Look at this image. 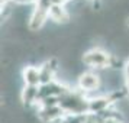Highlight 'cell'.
Returning a JSON list of instances; mask_svg holds the SVG:
<instances>
[{"label":"cell","mask_w":129,"mask_h":123,"mask_svg":"<svg viewBox=\"0 0 129 123\" xmlns=\"http://www.w3.org/2000/svg\"><path fill=\"white\" fill-rule=\"evenodd\" d=\"M59 106L64 110V113L88 114V97L77 87L68 88L59 97Z\"/></svg>","instance_id":"6da1fadb"},{"label":"cell","mask_w":129,"mask_h":123,"mask_svg":"<svg viewBox=\"0 0 129 123\" xmlns=\"http://www.w3.org/2000/svg\"><path fill=\"white\" fill-rule=\"evenodd\" d=\"M110 58H112V54L107 52L105 48L94 47L83 52L81 62L86 67H88L90 70L103 71L110 67Z\"/></svg>","instance_id":"7a4b0ae2"},{"label":"cell","mask_w":129,"mask_h":123,"mask_svg":"<svg viewBox=\"0 0 129 123\" xmlns=\"http://www.w3.org/2000/svg\"><path fill=\"white\" fill-rule=\"evenodd\" d=\"M100 86H102V75H100L99 71H93V70L84 71L77 78V88L81 90L87 97L90 93L99 91Z\"/></svg>","instance_id":"3957f363"},{"label":"cell","mask_w":129,"mask_h":123,"mask_svg":"<svg viewBox=\"0 0 129 123\" xmlns=\"http://www.w3.org/2000/svg\"><path fill=\"white\" fill-rule=\"evenodd\" d=\"M36 117L41 123H59L64 117V110L61 106H51V107H35Z\"/></svg>","instance_id":"277c9868"},{"label":"cell","mask_w":129,"mask_h":123,"mask_svg":"<svg viewBox=\"0 0 129 123\" xmlns=\"http://www.w3.org/2000/svg\"><path fill=\"white\" fill-rule=\"evenodd\" d=\"M112 106L113 101L107 94H96L93 97H88V114H100Z\"/></svg>","instance_id":"5b68a950"},{"label":"cell","mask_w":129,"mask_h":123,"mask_svg":"<svg viewBox=\"0 0 129 123\" xmlns=\"http://www.w3.org/2000/svg\"><path fill=\"white\" fill-rule=\"evenodd\" d=\"M22 81L23 86H35L39 87L41 86V70L38 65H26L22 70Z\"/></svg>","instance_id":"8992f818"},{"label":"cell","mask_w":129,"mask_h":123,"mask_svg":"<svg viewBox=\"0 0 129 123\" xmlns=\"http://www.w3.org/2000/svg\"><path fill=\"white\" fill-rule=\"evenodd\" d=\"M20 101L26 107H36L39 103V87L35 86H23L20 90Z\"/></svg>","instance_id":"52a82bcc"},{"label":"cell","mask_w":129,"mask_h":123,"mask_svg":"<svg viewBox=\"0 0 129 123\" xmlns=\"http://www.w3.org/2000/svg\"><path fill=\"white\" fill-rule=\"evenodd\" d=\"M49 20L55 25H67L70 23L71 15L65 6H58V5H51L49 7Z\"/></svg>","instance_id":"ba28073f"},{"label":"cell","mask_w":129,"mask_h":123,"mask_svg":"<svg viewBox=\"0 0 129 123\" xmlns=\"http://www.w3.org/2000/svg\"><path fill=\"white\" fill-rule=\"evenodd\" d=\"M87 114H70L65 113L64 117L59 120V123H84Z\"/></svg>","instance_id":"9c48e42d"},{"label":"cell","mask_w":129,"mask_h":123,"mask_svg":"<svg viewBox=\"0 0 129 123\" xmlns=\"http://www.w3.org/2000/svg\"><path fill=\"white\" fill-rule=\"evenodd\" d=\"M84 123H103V120H102L97 114H87Z\"/></svg>","instance_id":"30bf717a"},{"label":"cell","mask_w":129,"mask_h":123,"mask_svg":"<svg viewBox=\"0 0 129 123\" xmlns=\"http://www.w3.org/2000/svg\"><path fill=\"white\" fill-rule=\"evenodd\" d=\"M18 6H28V5H35L36 0H10Z\"/></svg>","instance_id":"8fae6325"},{"label":"cell","mask_w":129,"mask_h":123,"mask_svg":"<svg viewBox=\"0 0 129 123\" xmlns=\"http://www.w3.org/2000/svg\"><path fill=\"white\" fill-rule=\"evenodd\" d=\"M105 123H126V122L122 117H110V119H106Z\"/></svg>","instance_id":"7c38bea8"},{"label":"cell","mask_w":129,"mask_h":123,"mask_svg":"<svg viewBox=\"0 0 129 123\" xmlns=\"http://www.w3.org/2000/svg\"><path fill=\"white\" fill-rule=\"evenodd\" d=\"M86 2H88V3H90V2H93V0H86Z\"/></svg>","instance_id":"4fadbf2b"}]
</instances>
